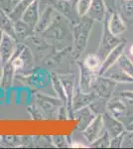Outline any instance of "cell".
<instances>
[{
	"mask_svg": "<svg viewBox=\"0 0 133 149\" xmlns=\"http://www.w3.org/2000/svg\"><path fill=\"white\" fill-rule=\"evenodd\" d=\"M125 46H126V41H125V42H120L114 49H112V51L108 54V56L105 58L103 64L101 65V70H100L101 74H103V73H105L106 71H108V70L112 67V65H114L118 61V59L120 58V56L123 54Z\"/></svg>",
	"mask_w": 133,
	"mask_h": 149,
	"instance_id": "obj_1",
	"label": "cell"
},
{
	"mask_svg": "<svg viewBox=\"0 0 133 149\" xmlns=\"http://www.w3.org/2000/svg\"><path fill=\"white\" fill-rule=\"evenodd\" d=\"M14 52V42L11 36L3 34L1 43H0V58L2 61L6 62L11 58Z\"/></svg>",
	"mask_w": 133,
	"mask_h": 149,
	"instance_id": "obj_2",
	"label": "cell"
},
{
	"mask_svg": "<svg viewBox=\"0 0 133 149\" xmlns=\"http://www.w3.org/2000/svg\"><path fill=\"white\" fill-rule=\"evenodd\" d=\"M108 30L110 31L111 34L114 36L122 34L126 30V26L122 21L121 17L119 16V14L113 13L111 15L109 21H108Z\"/></svg>",
	"mask_w": 133,
	"mask_h": 149,
	"instance_id": "obj_3",
	"label": "cell"
},
{
	"mask_svg": "<svg viewBox=\"0 0 133 149\" xmlns=\"http://www.w3.org/2000/svg\"><path fill=\"white\" fill-rule=\"evenodd\" d=\"M102 118L100 116H97L93 123L89 125L88 128L84 131V135L86 136L88 140L89 141H93L94 139H96L98 137L100 133V130L102 129Z\"/></svg>",
	"mask_w": 133,
	"mask_h": 149,
	"instance_id": "obj_4",
	"label": "cell"
},
{
	"mask_svg": "<svg viewBox=\"0 0 133 149\" xmlns=\"http://www.w3.org/2000/svg\"><path fill=\"white\" fill-rule=\"evenodd\" d=\"M88 12L93 18H96L101 20L104 16V4L102 0H93V3L89 8Z\"/></svg>",
	"mask_w": 133,
	"mask_h": 149,
	"instance_id": "obj_5",
	"label": "cell"
},
{
	"mask_svg": "<svg viewBox=\"0 0 133 149\" xmlns=\"http://www.w3.org/2000/svg\"><path fill=\"white\" fill-rule=\"evenodd\" d=\"M106 78L113 80L114 81H120V83H133V78L130 77L126 72H124L120 68V70L112 73L108 72V74H106Z\"/></svg>",
	"mask_w": 133,
	"mask_h": 149,
	"instance_id": "obj_6",
	"label": "cell"
},
{
	"mask_svg": "<svg viewBox=\"0 0 133 149\" xmlns=\"http://www.w3.org/2000/svg\"><path fill=\"white\" fill-rule=\"evenodd\" d=\"M107 123H108V132L112 136V138L119 135V134H121L122 132H124V125H123L121 122L116 120V119L109 117L107 120Z\"/></svg>",
	"mask_w": 133,
	"mask_h": 149,
	"instance_id": "obj_7",
	"label": "cell"
},
{
	"mask_svg": "<svg viewBox=\"0 0 133 149\" xmlns=\"http://www.w3.org/2000/svg\"><path fill=\"white\" fill-rule=\"evenodd\" d=\"M0 29L9 36H13L14 34V28L11 19L7 17L3 11H0Z\"/></svg>",
	"mask_w": 133,
	"mask_h": 149,
	"instance_id": "obj_8",
	"label": "cell"
},
{
	"mask_svg": "<svg viewBox=\"0 0 133 149\" xmlns=\"http://www.w3.org/2000/svg\"><path fill=\"white\" fill-rule=\"evenodd\" d=\"M117 62H118V65H119L120 68H121L124 72H126L130 77L133 78V63H132L131 60H130L126 55L122 54L119 59H118Z\"/></svg>",
	"mask_w": 133,
	"mask_h": 149,
	"instance_id": "obj_9",
	"label": "cell"
},
{
	"mask_svg": "<svg viewBox=\"0 0 133 149\" xmlns=\"http://www.w3.org/2000/svg\"><path fill=\"white\" fill-rule=\"evenodd\" d=\"M34 1H35V0H21L20 3L16 6L15 10H14L13 14L11 15V17L14 18V16H15L16 17L15 19L20 18L21 16H22V14L24 13V11H25V9H27Z\"/></svg>",
	"mask_w": 133,
	"mask_h": 149,
	"instance_id": "obj_10",
	"label": "cell"
},
{
	"mask_svg": "<svg viewBox=\"0 0 133 149\" xmlns=\"http://www.w3.org/2000/svg\"><path fill=\"white\" fill-rule=\"evenodd\" d=\"M122 11L128 22L133 21V0H123Z\"/></svg>",
	"mask_w": 133,
	"mask_h": 149,
	"instance_id": "obj_11",
	"label": "cell"
},
{
	"mask_svg": "<svg viewBox=\"0 0 133 149\" xmlns=\"http://www.w3.org/2000/svg\"><path fill=\"white\" fill-rule=\"evenodd\" d=\"M84 65L88 70L91 71H95L100 68V60L97 56H94V55H88L86 57V61H84Z\"/></svg>",
	"mask_w": 133,
	"mask_h": 149,
	"instance_id": "obj_12",
	"label": "cell"
},
{
	"mask_svg": "<svg viewBox=\"0 0 133 149\" xmlns=\"http://www.w3.org/2000/svg\"><path fill=\"white\" fill-rule=\"evenodd\" d=\"M93 3V0H79L77 4V11L79 16H84L88 12Z\"/></svg>",
	"mask_w": 133,
	"mask_h": 149,
	"instance_id": "obj_13",
	"label": "cell"
},
{
	"mask_svg": "<svg viewBox=\"0 0 133 149\" xmlns=\"http://www.w3.org/2000/svg\"><path fill=\"white\" fill-rule=\"evenodd\" d=\"M121 146L123 147H133V130H130L129 133L124 134Z\"/></svg>",
	"mask_w": 133,
	"mask_h": 149,
	"instance_id": "obj_14",
	"label": "cell"
},
{
	"mask_svg": "<svg viewBox=\"0 0 133 149\" xmlns=\"http://www.w3.org/2000/svg\"><path fill=\"white\" fill-rule=\"evenodd\" d=\"M12 66H13L14 70H17L19 68H22L23 66V60L21 58H16L14 59V61L12 62Z\"/></svg>",
	"mask_w": 133,
	"mask_h": 149,
	"instance_id": "obj_15",
	"label": "cell"
},
{
	"mask_svg": "<svg viewBox=\"0 0 133 149\" xmlns=\"http://www.w3.org/2000/svg\"><path fill=\"white\" fill-rule=\"evenodd\" d=\"M120 95L124 98H127V100H133V92H122Z\"/></svg>",
	"mask_w": 133,
	"mask_h": 149,
	"instance_id": "obj_16",
	"label": "cell"
},
{
	"mask_svg": "<svg viewBox=\"0 0 133 149\" xmlns=\"http://www.w3.org/2000/svg\"><path fill=\"white\" fill-rule=\"evenodd\" d=\"M71 146H72V147H74V148H76V147H81V148H84V144H81V143H76V142L72 143Z\"/></svg>",
	"mask_w": 133,
	"mask_h": 149,
	"instance_id": "obj_17",
	"label": "cell"
},
{
	"mask_svg": "<svg viewBox=\"0 0 133 149\" xmlns=\"http://www.w3.org/2000/svg\"><path fill=\"white\" fill-rule=\"evenodd\" d=\"M129 52H130V54L133 56V45H131V47H130V49H129Z\"/></svg>",
	"mask_w": 133,
	"mask_h": 149,
	"instance_id": "obj_18",
	"label": "cell"
},
{
	"mask_svg": "<svg viewBox=\"0 0 133 149\" xmlns=\"http://www.w3.org/2000/svg\"><path fill=\"white\" fill-rule=\"evenodd\" d=\"M107 1H110L109 2V3H110V5H114V1H115V0H107Z\"/></svg>",
	"mask_w": 133,
	"mask_h": 149,
	"instance_id": "obj_19",
	"label": "cell"
},
{
	"mask_svg": "<svg viewBox=\"0 0 133 149\" xmlns=\"http://www.w3.org/2000/svg\"><path fill=\"white\" fill-rule=\"evenodd\" d=\"M2 37H3V33H2V31H1V30H0V43H1Z\"/></svg>",
	"mask_w": 133,
	"mask_h": 149,
	"instance_id": "obj_20",
	"label": "cell"
},
{
	"mask_svg": "<svg viewBox=\"0 0 133 149\" xmlns=\"http://www.w3.org/2000/svg\"><path fill=\"white\" fill-rule=\"evenodd\" d=\"M0 60H1V58H0Z\"/></svg>",
	"mask_w": 133,
	"mask_h": 149,
	"instance_id": "obj_21",
	"label": "cell"
}]
</instances>
